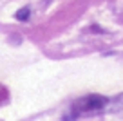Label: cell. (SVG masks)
I'll return each instance as SVG.
<instances>
[{
	"mask_svg": "<svg viewBox=\"0 0 123 121\" xmlns=\"http://www.w3.org/2000/svg\"><path fill=\"white\" fill-rule=\"evenodd\" d=\"M109 105V99L100 94H89L83 98L76 99L73 103V110L76 114H91V112H100Z\"/></svg>",
	"mask_w": 123,
	"mask_h": 121,
	"instance_id": "cell-1",
	"label": "cell"
},
{
	"mask_svg": "<svg viewBox=\"0 0 123 121\" xmlns=\"http://www.w3.org/2000/svg\"><path fill=\"white\" fill-rule=\"evenodd\" d=\"M15 18L25 22V20L29 18V7H24V9H20V11H16V13H15Z\"/></svg>",
	"mask_w": 123,
	"mask_h": 121,
	"instance_id": "cell-2",
	"label": "cell"
},
{
	"mask_svg": "<svg viewBox=\"0 0 123 121\" xmlns=\"http://www.w3.org/2000/svg\"><path fill=\"white\" fill-rule=\"evenodd\" d=\"M6 101H7V89L0 85V105H4Z\"/></svg>",
	"mask_w": 123,
	"mask_h": 121,
	"instance_id": "cell-3",
	"label": "cell"
}]
</instances>
